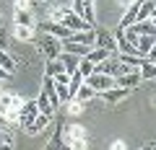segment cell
Returning a JSON list of instances; mask_svg holds the SVG:
<instances>
[{
	"label": "cell",
	"mask_w": 156,
	"mask_h": 150,
	"mask_svg": "<svg viewBox=\"0 0 156 150\" xmlns=\"http://www.w3.org/2000/svg\"><path fill=\"white\" fill-rule=\"evenodd\" d=\"M86 137H89V132L81 124H68L62 129V142L68 150H86Z\"/></svg>",
	"instance_id": "cell-1"
},
{
	"label": "cell",
	"mask_w": 156,
	"mask_h": 150,
	"mask_svg": "<svg viewBox=\"0 0 156 150\" xmlns=\"http://www.w3.org/2000/svg\"><path fill=\"white\" fill-rule=\"evenodd\" d=\"M86 85H89V88H94L96 96L104 93V91H109V88H117L115 78H109V75H99V72H94L91 78H86Z\"/></svg>",
	"instance_id": "cell-2"
},
{
	"label": "cell",
	"mask_w": 156,
	"mask_h": 150,
	"mask_svg": "<svg viewBox=\"0 0 156 150\" xmlns=\"http://www.w3.org/2000/svg\"><path fill=\"white\" fill-rule=\"evenodd\" d=\"M26 101L21 96H8V93H0V117H8V111H21Z\"/></svg>",
	"instance_id": "cell-3"
},
{
	"label": "cell",
	"mask_w": 156,
	"mask_h": 150,
	"mask_svg": "<svg viewBox=\"0 0 156 150\" xmlns=\"http://www.w3.org/2000/svg\"><path fill=\"white\" fill-rule=\"evenodd\" d=\"M42 52L47 55V60H60V55H62V44H60V39H55V36H47V39L42 42Z\"/></svg>",
	"instance_id": "cell-4"
},
{
	"label": "cell",
	"mask_w": 156,
	"mask_h": 150,
	"mask_svg": "<svg viewBox=\"0 0 156 150\" xmlns=\"http://www.w3.org/2000/svg\"><path fill=\"white\" fill-rule=\"evenodd\" d=\"M39 117V109H37V101H26L21 109V114H18V124H23V127H29V124L34 122V119Z\"/></svg>",
	"instance_id": "cell-5"
},
{
	"label": "cell",
	"mask_w": 156,
	"mask_h": 150,
	"mask_svg": "<svg viewBox=\"0 0 156 150\" xmlns=\"http://www.w3.org/2000/svg\"><path fill=\"white\" fill-rule=\"evenodd\" d=\"M96 47L104 52H109V55H115L117 52V42H115V34H107V31H96Z\"/></svg>",
	"instance_id": "cell-6"
},
{
	"label": "cell",
	"mask_w": 156,
	"mask_h": 150,
	"mask_svg": "<svg viewBox=\"0 0 156 150\" xmlns=\"http://www.w3.org/2000/svg\"><path fill=\"white\" fill-rule=\"evenodd\" d=\"M138 8H140V3H128V8H125V13H122V18H120V28H130L133 23H138Z\"/></svg>",
	"instance_id": "cell-7"
},
{
	"label": "cell",
	"mask_w": 156,
	"mask_h": 150,
	"mask_svg": "<svg viewBox=\"0 0 156 150\" xmlns=\"http://www.w3.org/2000/svg\"><path fill=\"white\" fill-rule=\"evenodd\" d=\"M70 42H76V44H81V47H89V49H94V47H96V28H94V31H78V34H73Z\"/></svg>",
	"instance_id": "cell-8"
},
{
	"label": "cell",
	"mask_w": 156,
	"mask_h": 150,
	"mask_svg": "<svg viewBox=\"0 0 156 150\" xmlns=\"http://www.w3.org/2000/svg\"><path fill=\"white\" fill-rule=\"evenodd\" d=\"M115 83H117V88L133 91L135 85L140 83V70H133V72H128V75H120V78H115Z\"/></svg>",
	"instance_id": "cell-9"
},
{
	"label": "cell",
	"mask_w": 156,
	"mask_h": 150,
	"mask_svg": "<svg viewBox=\"0 0 156 150\" xmlns=\"http://www.w3.org/2000/svg\"><path fill=\"white\" fill-rule=\"evenodd\" d=\"M42 28H44V31L50 34V36L60 39V42H65V39H70V36H73V31H68V28L62 26V23H44Z\"/></svg>",
	"instance_id": "cell-10"
},
{
	"label": "cell",
	"mask_w": 156,
	"mask_h": 150,
	"mask_svg": "<svg viewBox=\"0 0 156 150\" xmlns=\"http://www.w3.org/2000/svg\"><path fill=\"white\" fill-rule=\"evenodd\" d=\"M99 96L107 101V104H117V101L128 98L130 91H128V88H109V91H104V93H99Z\"/></svg>",
	"instance_id": "cell-11"
},
{
	"label": "cell",
	"mask_w": 156,
	"mask_h": 150,
	"mask_svg": "<svg viewBox=\"0 0 156 150\" xmlns=\"http://www.w3.org/2000/svg\"><path fill=\"white\" fill-rule=\"evenodd\" d=\"M50 122H52L50 114H39V117H37V119H34V122L26 127V132H29V135H39V132H42V129H44Z\"/></svg>",
	"instance_id": "cell-12"
},
{
	"label": "cell",
	"mask_w": 156,
	"mask_h": 150,
	"mask_svg": "<svg viewBox=\"0 0 156 150\" xmlns=\"http://www.w3.org/2000/svg\"><path fill=\"white\" fill-rule=\"evenodd\" d=\"M60 62H62V67H65V72H68V75H73V72H78V62H81V57L62 52V55H60Z\"/></svg>",
	"instance_id": "cell-13"
},
{
	"label": "cell",
	"mask_w": 156,
	"mask_h": 150,
	"mask_svg": "<svg viewBox=\"0 0 156 150\" xmlns=\"http://www.w3.org/2000/svg\"><path fill=\"white\" fill-rule=\"evenodd\" d=\"M109 57H112V55H109V52H104V49H99V47H94V49H91V52H89V55H86V57H83V60H89V62H91V65H94V67H96V65H101V62H107V60H109Z\"/></svg>",
	"instance_id": "cell-14"
},
{
	"label": "cell",
	"mask_w": 156,
	"mask_h": 150,
	"mask_svg": "<svg viewBox=\"0 0 156 150\" xmlns=\"http://www.w3.org/2000/svg\"><path fill=\"white\" fill-rule=\"evenodd\" d=\"M94 13H96V5L91 3V0H83V13H81V18H83L91 28H96V16Z\"/></svg>",
	"instance_id": "cell-15"
},
{
	"label": "cell",
	"mask_w": 156,
	"mask_h": 150,
	"mask_svg": "<svg viewBox=\"0 0 156 150\" xmlns=\"http://www.w3.org/2000/svg\"><path fill=\"white\" fill-rule=\"evenodd\" d=\"M13 36H16L18 42H31L34 36H37V28L34 26H16L13 28Z\"/></svg>",
	"instance_id": "cell-16"
},
{
	"label": "cell",
	"mask_w": 156,
	"mask_h": 150,
	"mask_svg": "<svg viewBox=\"0 0 156 150\" xmlns=\"http://www.w3.org/2000/svg\"><path fill=\"white\" fill-rule=\"evenodd\" d=\"M37 109H39V114H50L52 117V104H50V96H47L44 91L37 96Z\"/></svg>",
	"instance_id": "cell-17"
},
{
	"label": "cell",
	"mask_w": 156,
	"mask_h": 150,
	"mask_svg": "<svg viewBox=\"0 0 156 150\" xmlns=\"http://www.w3.org/2000/svg\"><path fill=\"white\" fill-rule=\"evenodd\" d=\"M73 98H78V101H81V104H89L91 98H96V91H94V88H89V85L83 83V85H81V88H78V93L73 96Z\"/></svg>",
	"instance_id": "cell-18"
},
{
	"label": "cell",
	"mask_w": 156,
	"mask_h": 150,
	"mask_svg": "<svg viewBox=\"0 0 156 150\" xmlns=\"http://www.w3.org/2000/svg\"><path fill=\"white\" fill-rule=\"evenodd\" d=\"M154 0H146V3H140V8H138V23L140 21H151V13H154Z\"/></svg>",
	"instance_id": "cell-19"
},
{
	"label": "cell",
	"mask_w": 156,
	"mask_h": 150,
	"mask_svg": "<svg viewBox=\"0 0 156 150\" xmlns=\"http://www.w3.org/2000/svg\"><path fill=\"white\" fill-rule=\"evenodd\" d=\"M60 72H65V67H62L60 60H47V67H44L47 78H55V75H60Z\"/></svg>",
	"instance_id": "cell-20"
},
{
	"label": "cell",
	"mask_w": 156,
	"mask_h": 150,
	"mask_svg": "<svg viewBox=\"0 0 156 150\" xmlns=\"http://www.w3.org/2000/svg\"><path fill=\"white\" fill-rule=\"evenodd\" d=\"M83 83H86L83 75H81V72H73V75H70V83H68V91H70V96H76V93H78V88H81Z\"/></svg>",
	"instance_id": "cell-21"
},
{
	"label": "cell",
	"mask_w": 156,
	"mask_h": 150,
	"mask_svg": "<svg viewBox=\"0 0 156 150\" xmlns=\"http://www.w3.org/2000/svg\"><path fill=\"white\" fill-rule=\"evenodd\" d=\"M13 18H16V26H34V21H31V16H29V11H21V8H16Z\"/></svg>",
	"instance_id": "cell-22"
},
{
	"label": "cell",
	"mask_w": 156,
	"mask_h": 150,
	"mask_svg": "<svg viewBox=\"0 0 156 150\" xmlns=\"http://www.w3.org/2000/svg\"><path fill=\"white\" fill-rule=\"evenodd\" d=\"M0 67H3V70H8L11 75H13V70H16V60H13L8 52H3V49H0Z\"/></svg>",
	"instance_id": "cell-23"
},
{
	"label": "cell",
	"mask_w": 156,
	"mask_h": 150,
	"mask_svg": "<svg viewBox=\"0 0 156 150\" xmlns=\"http://www.w3.org/2000/svg\"><path fill=\"white\" fill-rule=\"evenodd\" d=\"M140 80H156V65L146 60V65L140 67Z\"/></svg>",
	"instance_id": "cell-24"
},
{
	"label": "cell",
	"mask_w": 156,
	"mask_h": 150,
	"mask_svg": "<svg viewBox=\"0 0 156 150\" xmlns=\"http://www.w3.org/2000/svg\"><path fill=\"white\" fill-rule=\"evenodd\" d=\"M83 106H86V104H81L78 98H70V101H68V114H73V117H81V114L86 111Z\"/></svg>",
	"instance_id": "cell-25"
},
{
	"label": "cell",
	"mask_w": 156,
	"mask_h": 150,
	"mask_svg": "<svg viewBox=\"0 0 156 150\" xmlns=\"http://www.w3.org/2000/svg\"><path fill=\"white\" fill-rule=\"evenodd\" d=\"M78 72H81L83 78H91V75H94V65H91L89 60H81L78 62Z\"/></svg>",
	"instance_id": "cell-26"
},
{
	"label": "cell",
	"mask_w": 156,
	"mask_h": 150,
	"mask_svg": "<svg viewBox=\"0 0 156 150\" xmlns=\"http://www.w3.org/2000/svg\"><path fill=\"white\" fill-rule=\"evenodd\" d=\"M47 150H68V148H65V142H62V132H57L55 137H52V142L47 145Z\"/></svg>",
	"instance_id": "cell-27"
},
{
	"label": "cell",
	"mask_w": 156,
	"mask_h": 150,
	"mask_svg": "<svg viewBox=\"0 0 156 150\" xmlns=\"http://www.w3.org/2000/svg\"><path fill=\"white\" fill-rule=\"evenodd\" d=\"M52 80H55V85H68L70 83V75H68V72H60V75H55Z\"/></svg>",
	"instance_id": "cell-28"
},
{
	"label": "cell",
	"mask_w": 156,
	"mask_h": 150,
	"mask_svg": "<svg viewBox=\"0 0 156 150\" xmlns=\"http://www.w3.org/2000/svg\"><path fill=\"white\" fill-rule=\"evenodd\" d=\"M146 60H148V62H156V44H154V49L148 52V57H146Z\"/></svg>",
	"instance_id": "cell-29"
},
{
	"label": "cell",
	"mask_w": 156,
	"mask_h": 150,
	"mask_svg": "<svg viewBox=\"0 0 156 150\" xmlns=\"http://www.w3.org/2000/svg\"><path fill=\"white\" fill-rule=\"evenodd\" d=\"M109 150H125V142H112Z\"/></svg>",
	"instance_id": "cell-30"
},
{
	"label": "cell",
	"mask_w": 156,
	"mask_h": 150,
	"mask_svg": "<svg viewBox=\"0 0 156 150\" xmlns=\"http://www.w3.org/2000/svg\"><path fill=\"white\" fill-rule=\"evenodd\" d=\"M8 78H11V72H8V70H3V67H0V80H8Z\"/></svg>",
	"instance_id": "cell-31"
},
{
	"label": "cell",
	"mask_w": 156,
	"mask_h": 150,
	"mask_svg": "<svg viewBox=\"0 0 156 150\" xmlns=\"http://www.w3.org/2000/svg\"><path fill=\"white\" fill-rule=\"evenodd\" d=\"M0 150H13V145L11 142H0Z\"/></svg>",
	"instance_id": "cell-32"
},
{
	"label": "cell",
	"mask_w": 156,
	"mask_h": 150,
	"mask_svg": "<svg viewBox=\"0 0 156 150\" xmlns=\"http://www.w3.org/2000/svg\"><path fill=\"white\" fill-rule=\"evenodd\" d=\"M151 150H156V148H151Z\"/></svg>",
	"instance_id": "cell-33"
},
{
	"label": "cell",
	"mask_w": 156,
	"mask_h": 150,
	"mask_svg": "<svg viewBox=\"0 0 156 150\" xmlns=\"http://www.w3.org/2000/svg\"><path fill=\"white\" fill-rule=\"evenodd\" d=\"M154 104H156V101H154Z\"/></svg>",
	"instance_id": "cell-34"
}]
</instances>
